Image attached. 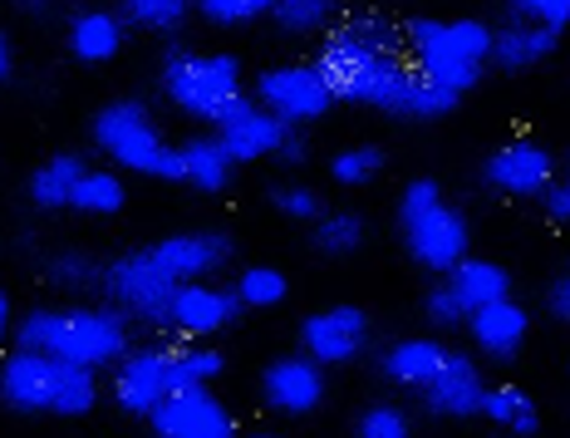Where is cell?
<instances>
[{
	"mask_svg": "<svg viewBox=\"0 0 570 438\" xmlns=\"http://www.w3.org/2000/svg\"><path fill=\"white\" fill-rule=\"evenodd\" d=\"M320 79L330 85L335 99L350 104H379L389 114H413V118H438L458 104L453 89L428 79L419 65L399 59V30L379 16L350 20L330 35L325 55H320Z\"/></svg>",
	"mask_w": 570,
	"mask_h": 438,
	"instance_id": "1",
	"label": "cell"
},
{
	"mask_svg": "<svg viewBox=\"0 0 570 438\" xmlns=\"http://www.w3.org/2000/svg\"><path fill=\"white\" fill-rule=\"evenodd\" d=\"M20 350H40L55 354L65 364H114L128 350V330L124 315L114 311H35L20 325Z\"/></svg>",
	"mask_w": 570,
	"mask_h": 438,
	"instance_id": "2",
	"label": "cell"
},
{
	"mask_svg": "<svg viewBox=\"0 0 570 438\" xmlns=\"http://www.w3.org/2000/svg\"><path fill=\"white\" fill-rule=\"evenodd\" d=\"M409 45L428 79L462 94L468 85H478L482 59L492 55V30L482 20H453V26H443V20H413Z\"/></svg>",
	"mask_w": 570,
	"mask_h": 438,
	"instance_id": "3",
	"label": "cell"
},
{
	"mask_svg": "<svg viewBox=\"0 0 570 438\" xmlns=\"http://www.w3.org/2000/svg\"><path fill=\"white\" fill-rule=\"evenodd\" d=\"M163 89L197 118H222L242 94V65L232 55H173L163 69Z\"/></svg>",
	"mask_w": 570,
	"mask_h": 438,
	"instance_id": "4",
	"label": "cell"
},
{
	"mask_svg": "<svg viewBox=\"0 0 570 438\" xmlns=\"http://www.w3.org/2000/svg\"><path fill=\"white\" fill-rule=\"evenodd\" d=\"M104 286H109V295L124 305L128 315H138V321H148V325H168L177 281L158 266V256L153 252L114 262L109 271H104Z\"/></svg>",
	"mask_w": 570,
	"mask_h": 438,
	"instance_id": "5",
	"label": "cell"
},
{
	"mask_svg": "<svg viewBox=\"0 0 570 438\" xmlns=\"http://www.w3.org/2000/svg\"><path fill=\"white\" fill-rule=\"evenodd\" d=\"M94 138H99V148L109 153L114 163H124V168H134V173H158L163 158H168V144H163V134L153 128L142 104H109V109L99 114V124H94Z\"/></svg>",
	"mask_w": 570,
	"mask_h": 438,
	"instance_id": "6",
	"label": "cell"
},
{
	"mask_svg": "<svg viewBox=\"0 0 570 438\" xmlns=\"http://www.w3.org/2000/svg\"><path fill=\"white\" fill-rule=\"evenodd\" d=\"M261 104L276 118H285V124H305V118L325 114L335 104V94H330L315 65H285V69L261 75Z\"/></svg>",
	"mask_w": 570,
	"mask_h": 438,
	"instance_id": "7",
	"label": "cell"
},
{
	"mask_svg": "<svg viewBox=\"0 0 570 438\" xmlns=\"http://www.w3.org/2000/svg\"><path fill=\"white\" fill-rule=\"evenodd\" d=\"M153 429L158 438H232V413L207 395V385L177 389L158 409H153Z\"/></svg>",
	"mask_w": 570,
	"mask_h": 438,
	"instance_id": "8",
	"label": "cell"
},
{
	"mask_svg": "<svg viewBox=\"0 0 570 438\" xmlns=\"http://www.w3.org/2000/svg\"><path fill=\"white\" fill-rule=\"evenodd\" d=\"M59 385H65V360L40 350H20L16 360H6L0 370V389L16 409H55L59 405Z\"/></svg>",
	"mask_w": 570,
	"mask_h": 438,
	"instance_id": "9",
	"label": "cell"
},
{
	"mask_svg": "<svg viewBox=\"0 0 570 438\" xmlns=\"http://www.w3.org/2000/svg\"><path fill=\"white\" fill-rule=\"evenodd\" d=\"M409 252L433 271H453L462 256H468V222H462L453 207L438 203L433 212L409 222Z\"/></svg>",
	"mask_w": 570,
	"mask_h": 438,
	"instance_id": "10",
	"label": "cell"
},
{
	"mask_svg": "<svg viewBox=\"0 0 570 438\" xmlns=\"http://www.w3.org/2000/svg\"><path fill=\"white\" fill-rule=\"evenodd\" d=\"M168 364H173V350L153 345V350H134L124 364H118V405L128 413H153L163 399L173 395L168 389Z\"/></svg>",
	"mask_w": 570,
	"mask_h": 438,
	"instance_id": "11",
	"label": "cell"
},
{
	"mask_svg": "<svg viewBox=\"0 0 570 438\" xmlns=\"http://www.w3.org/2000/svg\"><path fill=\"white\" fill-rule=\"evenodd\" d=\"M305 350H311L315 364H344L364 350V311L354 305H335V311H320L305 321L301 330Z\"/></svg>",
	"mask_w": 570,
	"mask_h": 438,
	"instance_id": "12",
	"label": "cell"
},
{
	"mask_svg": "<svg viewBox=\"0 0 570 438\" xmlns=\"http://www.w3.org/2000/svg\"><path fill=\"white\" fill-rule=\"evenodd\" d=\"M158 266L168 271L173 281H197L212 276L232 262V242L222 232H193V236H168L163 246H153Z\"/></svg>",
	"mask_w": 570,
	"mask_h": 438,
	"instance_id": "13",
	"label": "cell"
},
{
	"mask_svg": "<svg viewBox=\"0 0 570 438\" xmlns=\"http://www.w3.org/2000/svg\"><path fill=\"white\" fill-rule=\"evenodd\" d=\"M236 311H242V295L217 291V286H197V281H177L168 321L177 330H187V335H212V330L232 325Z\"/></svg>",
	"mask_w": 570,
	"mask_h": 438,
	"instance_id": "14",
	"label": "cell"
},
{
	"mask_svg": "<svg viewBox=\"0 0 570 438\" xmlns=\"http://www.w3.org/2000/svg\"><path fill=\"white\" fill-rule=\"evenodd\" d=\"M551 153H546L541 144H507L502 153H497L492 163H487V183H497L502 193H546L551 187Z\"/></svg>",
	"mask_w": 570,
	"mask_h": 438,
	"instance_id": "15",
	"label": "cell"
},
{
	"mask_svg": "<svg viewBox=\"0 0 570 438\" xmlns=\"http://www.w3.org/2000/svg\"><path fill=\"white\" fill-rule=\"evenodd\" d=\"M266 399L281 413H311L325 399V374L315 360H276L266 370Z\"/></svg>",
	"mask_w": 570,
	"mask_h": 438,
	"instance_id": "16",
	"label": "cell"
},
{
	"mask_svg": "<svg viewBox=\"0 0 570 438\" xmlns=\"http://www.w3.org/2000/svg\"><path fill=\"white\" fill-rule=\"evenodd\" d=\"M285 118H276L271 109H246L242 118H227L222 124V148H227L232 163H246V158H261V153H276L285 138Z\"/></svg>",
	"mask_w": 570,
	"mask_h": 438,
	"instance_id": "17",
	"label": "cell"
},
{
	"mask_svg": "<svg viewBox=\"0 0 570 438\" xmlns=\"http://www.w3.org/2000/svg\"><path fill=\"white\" fill-rule=\"evenodd\" d=\"M428 409L433 413H478L482 409V380H478V364L468 354H448V364L438 370V380L428 385Z\"/></svg>",
	"mask_w": 570,
	"mask_h": 438,
	"instance_id": "18",
	"label": "cell"
},
{
	"mask_svg": "<svg viewBox=\"0 0 570 438\" xmlns=\"http://www.w3.org/2000/svg\"><path fill=\"white\" fill-rule=\"evenodd\" d=\"M472 335H478V345L487 354L507 360V354H517L521 340H527V311H521L517 301L482 305V311H472Z\"/></svg>",
	"mask_w": 570,
	"mask_h": 438,
	"instance_id": "19",
	"label": "cell"
},
{
	"mask_svg": "<svg viewBox=\"0 0 570 438\" xmlns=\"http://www.w3.org/2000/svg\"><path fill=\"white\" fill-rule=\"evenodd\" d=\"M448 364V350L438 340H403L384 354V370L394 385H413V389H428L438 380V370Z\"/></svg>",
	"mask_w": 570,
	"mask_h": 438,
	"instance_id": "20",
	"label": "cell"
},
{
	"mask_svg": "<svg viewBox=\"0 0 570 438\" xmlns=\"http://www.w3.org/2000/svg\"><path fill=\"white\" fill-rule=\"evenodd\" d=\"M462 301V311H482L492 301H507V271L497 262H458L453 266V286H448Z\"/></svg>",
	"mask_w": 570,
	"mask_h": 438,
	"instance_id": "21",
	"label": "cell"
},
{
	"mask_svg": "<svg viewBox=\"0 0 570 438\" xmlns=\"http://www.w3.org/2000/svg\"><path fill=\"white\" fill-rule=\"evenodd\" d=\"M69 45H75L79 59L104 65V59H114L118 45H124V26H118L114 16H104V10H89V16H79L75 26H69Z\"/></svg>",
	"mask_w": 570,
	"mask_h": 438,
	"instance_id": "22",
	"label": "cell"
},
{
	"mask_svg": "<svg viewBox=\"0 0 570 438\" xmlns=\"http://www.w3.org/2000/svg\"><path fill=\"white\" fill-rule=\"evenodd\" d=\"M551 45H556V35L541 30V26H507L502 35H492V55H497V65L502 69L537 65V59L551 55Z\"/></svg>",
	"mask_w": 570,
	"mask_h": 438,
	"instance_id": "23",
	"label": "cell"
},
{
	"mask_svg": "<svg viewBox=\"0 0 570 438\" xmlns=\"http://www.w3.org/2000/svg\"><path fill=\"white\" fill-rule=\"evenodd\" d=\"M183 163H187V183L207 187V193H217L232 173V158H227V148H222V138H193V144H183Z\"/></svg>",
	"mask_w": 570,
	"mask_h": 438,
	"instance_id": "24",
	"label": "cell"
},
{
	"mask_svg": "<svg viewBox=\"0 0 570 438\" xmlns=\"http://www.w3.org/2000/svg\"><path fill=\"white\" fill-rule=\"evenodd\" d=\"M482 413L487 419H497V424H507L512 434H537V405H531L521 389L512 385H502V389H492V395H482Z\"/></svg>",
	"mask_w": 570,
	"mask_h": 438,
	"instance_id": "25",
	"label": "cell"
},
{
	"mask_svg": "<svg viewBox=\"0 0 570 438\" xmlns=\"http://www.w3.org/2000/svg\"><path fill=\"white\" fill-rule=\"evenodd\" d=\"M85 177V168H79V158H55L50 168L35 173V203L40 207H59L75 197V183Z\"/></svg>",
	"mask_w": 570,
	"mask_h": 438,
	"instance_id": "26",
	"label": "cell"
},
{
	"mask_svg": "<svg viewBox=\"0 0 570 438\" xmlns=\"http://www.w3.org/2000/svg\"><path fill=\"white\" fill-rule=\"evenodd\" d=\"M222 370V354L217 350H173V364H168V389H197L207 385L212 374Z\"/></svg>",
	"mask_w": 570,
	"mask_h": 438,
	"instance_id": "27",
	"label": "cell"
},
{
	"mask_svg": "<svg viewBox=\"0 0 570 438\" xmlns=\"http://www.w3.org/2000/svg\"><path fill=\"white\" fill-rule=\"evenodd\" d=\"M75 207L85 212H118L124 207V183H118L114 173H85L75 183V197H69Z\"/></svg>",
	"mask_w": 570,
	"mask_h": 438,
	"instance_id": "28",
	"label": "cell"
},
{
	"mask_svg": "<svg viewBox=\"0 0 570 438\" xmlns=\"http://www.w3.org/2000/svg\"><path fill=\"white\" fill-rule=\"evenodd\" d=\"M187 10H193V0H124V16L134 20V26H148V30L183 26Z\"/></svg>",
	"mask_w": 570,
	"mask_h": 438,
	"instance_id": "29",
	"label": "cell"
},
{
	"mask_svg": "<svg viewBox=\"0 0 570 438\" xmlns=\"http://www.w3.org/2000/svg\"><path fill=\"white\" fill-rule=\"evenodd\" d=\"M330 10H335V0H276V26L301 35V30L325 26Z\"/></svg>",
	"mask_w": 570,
	"mask_h": 438,
	"instance_id": "30",
	"label": "cell"
},
{
	"mask_svg": "<svg viewBox=\"0 0 570 438\" xmlns=\"http://www.w3.org/2000/svg\"><path fill=\"white\" fill-rule=\"evenodd\" d=\"M236 295H242V305H276V301H285V276L271 266H252L236 281Z\"/></svg>",
	"mask_w": 570,
	"mask_h": 438,
	"instance_id": "31",
	"label": "cell"
},
{
	"mask_svg": "<svg viewBox=\"0 0 570 438\" xmlns=\"http://www.w3.org/2000/svg\"><path fill=\"white\" fill-rule=\"evenodd\" d=\"M197 6L212 26H242V20H256V16H266V10H276V0H197Z\"/></svg>",
	"mask_w": 570,
	"mask_h": 438,
	"instance_id": "32",
	"label": "cell"
},
{
	"mask_svg": "<svg viewBox=\"0 0 570 438\" xmlns=\"http://www.w3.org/2000/svg\"><path fill=\"white\" fill-rule=\"evenodd\" d=\"M364 236V222L354 217V212H340V217H325L315 232V242L325 246V252H354Z\"/></svg>",
	"mask_w": 570,
	"mask_h": 438,
	"instance_id": "33",
	"label": "cell"
},
{
	"mask_svg": "<svg viewBox=\"0 0 570 438\" xmlns=\"http://www.w3.org/2000/svg\"><path fill=\"white\" fill-rule=\"evenodd\" d=\"M379 163H384V153H379V148H350V153H340V158H335V183H344V187L370 183V177L379 173Z\"/></svg>",
	"mask_w": 570,
	"mask_h": 438,
	"instance_id": "34",
	"label": "cell"
},
{
	"mask_svg": "<svg viewBox=\"0 0 570 438\" xmlns=\"http://www.w3.org/2000/svg\"><path fill=\"white\" fill-rule=\"evenodd\" d=\"M512 10L527 26H541V30H561L570 26V0H512Z\"/></svg>",
	"mask_w": 570,
	"mask_h": 438,
	"instance_id": "35",
	"label": "cell"
},
{
	"mask_svg": "<svg viewBox=\"0 0 570 438\" xmlns=\"http://www.w3.org/2000/svg\"><path fill=\"white\" fill-rule=\"evenodd\" d=\"M50 276L59 281V286H94V281H104L99 266L85 262V256H59V262L50 266Z\"/></svg>",
	"mask_w": 570,
	"mask_h": 438,
	"instance_id": "36",
	"label": "cell"
},
{
	"mask_svg": "<svg viewBox=\"0 0 570 438\" xmlns=\"http://www.w3.org/2000/svg\"><path fill=\"white\" fill-rule=\"evenodd\" d=\"M360 438H409V424H403L399 409H374V413H364Z\"/></svg>",
	"mask_w": 570,
	"mask_h": 438,
	"instance_id": "37",
	"label": "cell"
},
{
	"mask_svg": "<svg viewBox=\"0 0 570 438\" xmlns=\"http://www.w3.org/2000/svg\"><path fill=\"white\" fill-rule=\"evenodd\" d=\"M276 207L291 212V217H301V222L320 217V197L311 193V187H276Z\"/></svg>",
	"mask_w": 570,
	"mask_h": 438,
	"instance_id": "38",
	"label": "cell"
},
{
	"mask_svg": "<svg viewBox=\"0 0 570 438\" xmlns=\"http://www.w3.org/2000/svg\"><path fill=\"white\" fill-rule=\"evenodd\" d=\"M438 203H443V193H438V183H409V193H403V222L423 217V212H433Z\"/></svg>",
	"mask_w": 570,
	"mask_h": 438,
	"instance_id": "39",
	"label": "cell"
},
{
	"mask_svg": "<svg viewBox=\"0 0 570 438\" xmlns=\"http://www.w3.org/2000/svg\"><path fill=\"white\" fill-rule=\"evenodd\" d=\"M428 315H433L438 325H458L468 311H462V301L453 291H433V295H428Z\"/></svg>",
	"mask_w": 570,
	"mask_h": 438,
	"instance_id": "40",
	"label": "cell"
},
{
	"mask_svg": "<svg viewBox=\"0 0 570 438\" xmlns=\"http://www.w3.org/2000/svg\"><path fill=\"white\" fill-rule=\"evenodd\" d=\"M546 207H551V217H570V183L546 187Z\"/></svg>",
	"mask_w": 570,
	"mask_h": 438,
	"instance_id": "41",
	"label": "cell"
},
{
	"mask_svg": "<svg viewBox=\"0 0 570 438\" xmlns=\"http://www.w3.org/2000/svg\"><path fill=\"white\" fill-rule=\"evenodd\" d=\"M551 311H556V315H561V321H570V276H566V281H561V286H556V291H551Z\"/></svg>",
	"mask_w": 570,
	"mask_h": 438,
	"instance_id": "42",
	"label": "cell"
},
{
	"mask_svg": "<svg viewBox=\"0 0 570 438\" xmlns=\"http://www.w3.org/2000/svg\"><path fill=\"white\" fill-rule=\"evenodd\" d=\"M285 163H305V138H285V144L276 148Z\"/></svg>",
	"mask_w": 570,
	"mask_h": 438,
	"instance_id": "43",
	"label": "cell"
},
{
	"mask_svg": "<svg viewBox=\"0 0 570 438\" xmlns=\"http://www.w3.org/2000/svg\"><path fill=\"white\" fill-rule=\"evenodd\" d=\"M10 75V45H6V35H0V79Z\"/></svg>",
	"mask_w": 570,
	"mask_h": 438,
	"instance_id": "44",
	"label": "cell"
},
{
	"mask_svg": "<svg viewBox=\"0 0 570 438\" xmlns=\"http://www.w3.org/2000/svg\"><path fill=\"white\" fill-rule=\"evenodd\" d=\"M20 10H50V0H16Z\"/></svg>",
	"mask_w": 570,
	"mask_h": 438,
	"instance_id": "45",
	"label": "cell"
},
{
	"mask_svg": "<svg viewBox=\"0 0 570 438\" xmlns=\"http://www.w3.org/2000/svg\"><path fill=\"white\" fill-rule=\"evenodd\" d=\"M6 315H10V311H6V295H0V335H6Z\"/></svg>",
	"mask_w": 570,
	"mask_h": 438,
	"instance_id": "46",
	"label": "cell"
},
{
	"mask_svg": "<svg viewBox=\"0 0 570 438\" xmlns=\"http://www.w3.org/2000/svg\"><path fill=\"white\" fill-rule=\"evenodd\" d=\"M252 438H271V434H252Z\"/></svg>",
	"mask_w": 570,
	"mask_h": 438,
	"instance_id": "47",
	"label": "cell"
}]
</instances>
